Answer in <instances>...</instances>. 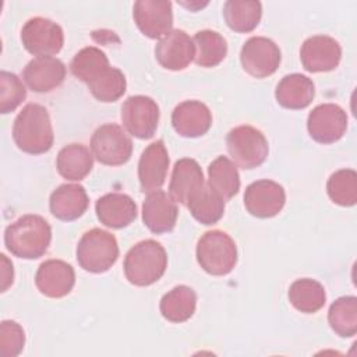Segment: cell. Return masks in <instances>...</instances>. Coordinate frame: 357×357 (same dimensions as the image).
<instances>
[{"label":"cell","instance_id":"cell-4","mask_svg":"<svg viewBox=\"0 0 357 357\" xmlns=\"http://www.w3.org/2000/svg\"><path fill=\"white\" fill-rule=\"evenodd\" d=\"M197 261L209 275L225 276L230 273L237 264L234 240L222 230L204 233L197 244Z\"/></svg>","mask_w":357,"mask_h":357},{"label":"cell","instance_id":"cell-3","mask_svg":"<svg viewBox=\"0 0 357 357\" xmlns=\"http://www.w3.org/2000/svg\"><path fill=\"white\" fill-rule=\"evenodd\" d=\"M123 268L131 284L151 286L163 276L167 268L166 250L155 240H142L126 254Z\"/></svg>","mask_w":357,"mask_h":357},{"label":"cell","instance_id":"cell-19","mask_svg":"<svg viewBox=\"0 0 357 357\" xmlns=\"http://www.w3.org/2000/svg\"><path fill=\"white\" fill-rule=\"evenodd\" d=\"M66 78V66L53 56L32 59L22 71V79L29 89L38 93L50 92L60 86Z\"/></svg>","mask_w":357,"mask_h":357},{"label":"cell","instance_id":"cell-21","mask_svg":"<svg viewBox=\"0 0 357 357\" xmlns=\"http://www.w3.org/2000/svg\"><path fill=\"white\" fill-rule=\"evenodd\" d=\"M95 211L99 222L110 229L127 227L137 218L134 199L123 192L105 194L96 201Z\"/></svg>","mask_w":357,"mask_h":357},{"label":"cell","instance_id":"cell-20","mask_svg":"<svg viewBox=\"0 0 357 357\" xmlns=\"http://www.w3.org/2000/svg\"><path fill=\"white\" fill-rule=\"evenodd\" d=\"M174 131L185 138H197L208 132L212 126L209 107L199 100H184L172 113Z\"/></svg>","mask_w":357,"mask_h":357},{"label":"cell","instance_id":"cell-16","mask_svg":"<svg viewBox=\"0 0 357 357\" xmlns=\"http://www.w3.org/2000/svg\"><path fill=\"white\" fill-rule=\"evenodd\" d=\"M169 162V153L162 139L149 144L144 149L138 162V180L144 192L160 190L166 181Z\"/></svg>","mask_w":357,"mask_h":357},{"label":"cell","instance_id":"cell-32","mask_svg":"<svg viewBox=\"0 0 357 357\" xmlns=\"http://www.w3.org/2000/svg\"><path fill=\"white\" fill-rule=\"evenodd\" d=\"M331 329L340 337H351L357 332V297L343 296L335 300L328 311Z\"/></svg>","mask_w":357,"mask_h":357},{"label":"cell","instance_id":"cell-7","mask_svg":"<svg viewBox=\"0 0 357 357\" xmlns=\"http://www.w3.org/2000/svg\"><path fill=\"white\" fill-rule=\"evenodd\" d=\"M91 152L102 165L120 166L130 160L132 155V141L123 127L107 123L93 131Z\"/></svg>","mask_w":357,"mask_h":357},{"label":"cell","instance_id":"cell-1","mask_svg":"<svg viewBox=\"0 0 357 357\" xmlns=\"http://www.w3.org/2000/svg\"><path fill=\"white\" fill-rule=\"evenodd\" d=\"M52 241V227L39 215H24L4 231L6 248L18 258L36 259L46 254Z\"/></svg>","mask_w":357,"mask_h":357},{"label":"cell","instance_id":"cell-25","mask_svg":"<svg viewBox=\"0 0 357 357\" xmlns=\"http://www.w3.org/2000/svg\"><path fill=\"white\" fill-rule=\"evenodd\" d=\"M56 167L63 178L81 181L93 167V155L82 144H70L61 148L57 153Z\"/></svg>","mask_w":357,"mask_h":357},{"label":"cell","instance_id":"cell-34","mask_svg":"<svg viewBox=\"0 0 357 357\" xmlns=\"http://www.w3.org/2000/svg\"><path fill=\"white\" fill-rule=\"evenodd\" d=\"M107 67H110L107 56L95 46L81 49L70 63L73 75L85 84L91 82Z\"/></svg>","mask_w":357,"mask_h":357},{"label":"cell","instance_id":"cell-13","mask_svg":"<svg viewBox=\"0 0 357 357\" xmlns=\"http://www.w3.org/2000/svg\"><path fill=\"white\" fill-rule=\"evenodd\" d=\"M138 29L151 39H160L172 31L173 10L166 0H138L132 7Z\"/></svg>","mask_w":357,"mask_h":357},{"label":"cell","instance_id":"cell-2","mask_svg":"<svg viewBox=\"0 0 357 357\" xmlns=\"http://www.w3.org/2000/svg\"><path fill=\"white\" fill-rule=\"evenodd\" d=\"M13 139L18 149L29 155H42L50 151L54 134L47 109L38 103L24 106L14 120Z\"/></svg>","mask_w":357,"mask_h":357},{"label":"cell","instance_id":"cell-9","mask_svg":"<svg viewBox=\"0 0 357 357\" xmlns=\"http://www.w3.org/2000/svg\"><path fill=\"white\" fill-rule=\"evenodd\" d=\"M121 121L127 132L132 137L149 139L158 128L159 106L149 96H130L121 106Z\"/></svg>","mask_w":357,"mask_h":357},{"label":"cell","instance_id":"cell-26","mask_svg":"<svg viewBox=\"0 0 357 357\" xmlns=\"http://www.w3.org/2000/svg\"><path fill=\"white\" fill-rule=\"evenodd\" d=\"M159 308L162 317L169 322H185L195 312L197 294L191 287L185 284L176 286L162 297Z\"/></svg>","mask_w":357,"mask_h":357},{"label":"cell","instance_id":"cell-14","mask_svg":"<svg viewBox=\"0 0 357 357\" xmlns=\"http://www.w3.org/2000/svg\"><path fill=\"white\" fill-rule=\"evenodd\" d=\"M342 59V47L328 35H315L305 39L300 49V60L308 73H326L335 70Z\"/></svg>","mask_w":357,"mask_h":357},{"label":"cell","instance_id":"cell-31","mask_svg":"<svg viewBox=\"0 0 357 357\" xmlns=\"http://www.w3.org/2000/svg\"><path fill=\"white\" fill-rule=\"evenodd\" d=\"M195 220L202 225L218 223L225 213V199L208 184L197 191L185 205Z\"/></svg>","mask_w":357,"mask_h":357},{"label":"cell","instance_id":"cell-29","mask_svg":"<svg viewBox=\"0 0 357 357\" xmlns=\"http://www.w3.org/2000/svg\"><path fill=\"white\" fill-rule=\"evenodd\" d=\"M208 185L225 201L233 198L240 190V176L233 160L218 156L208 166Z\"/></svg>","mask_w":357,"mask_h":357},{"label":"cell","instance_id":"cell-36","mask_svg":"<svg viewBox=\"0 0 357 357\" xmlns=\"http://www.w3.org/2000/svg\"><path fill=\"white\" fill-rule=\"evenodd\" d=\"M26 98L22 81L8 71L0 73V112L3 114L14 112Z\"/></svg>","mask_w":357,"mask_h":357},{"label":"cell","instance_id":"cell-28","mask_svg":"<svg viewBox=\"0 0 357 357\" xmlns=\"http://www.w3.org/2000/svg\"><path fill=\"white\" fill-rule=\"evenodd\" d=\"M289 301L300 312L314 314L319 311L326 301L324 286L310 278L297 279L289 287Z\"/></svg>","mask_w":357,"mask_h":357},{"label":"cell","instance_id":"cell-23","mask_svg":"<svg viewBox=\"0 0 357 357\" xmlns=\"http://www.w3.org/2000/svg\"><path fill=\"white\" fill-rule=\"evenodd\" d=\"M88 205V194L79 184H61L52 192L49 199L52 215L64 222L81 218Z\"/></svg>","mask_w":357,"mask_h":357},{"label":"cell","instance_id":"cell-38","mask_svg":"<svg viewBox=\"0 0 357 357\" xmlns=\"http://www.w3.org/2000/svg\"><path fill=\"white\" fill-rule=\"evenodd\" d=\"M1 291H6L14 280V269H13V264L8 261V258L1 254Z\"/></svg>","mask_w":357,"mask_h":357},{"label":"cell","instance_id":"cell-24","mask_svg":"<svg viewBox=\"0 0 357 357\" xmlns=\"http://www.w3.org/2000/svg\"><path fill=\"white\" fill-rule=\"evenodd\" d=\"M315 96V86L307 75L294 73L284 75L275 89L276 102L286 109H305Z\"/></svg>","mask_w":357,"mask_h":357},{"label":"cell","instance_id":"cell-12","mask_svg":"<svg viewBox=\"0 0 357 357\" xmlns=\"http://www.w3.org/2000/svg\"><path fill=\"white\" fill-rule=\"evenodd\" d=\"M284 188L273 180H258L251 183L244 192V205L250 215L268 219L276 216L284 206Z\"/></svg>","mask_w":357,"mask_h":357},{"label":"cell","instance_id":"cell-27","mask_svg":"<svg viewBox=\"0 0 357 357\" xmlns=\"http://www.w3.org/2000/svg\"><path fill=\"white\" fill-rule=\"evenodd\" d=\"M223 17L231 31L247 33L258 26L262 17V4L248 0H227L223 6Z\"/></svg>","mask_w":357,"mask_h":357},{"label":"cell","instance_id":"cell-18","mask_svg":"<svg viewBox=\"0 0 357 357\" xmlns=\"http://www.w3.org/2000/svg\"><path fill=\"white\" fill-rule=\"evenodd\" d=\"M170 194L156 190L148 192L142 204V222L155 234L169 233L174 229L178 209Z\"/></svg>","mask_w":357,"mask_h":357},{"label":"cell","instance_id":"cell-33","mask_svg":"<svg viewBox=\"0 0 357 357\" xmlns=\"http://www.w3.org/2000/svg\"><path fill=\"white\" fill-rule=\"evenodd\" d=\"M95 99L103 103L119 100L127 88L126 75L116 67H107L91 82L86 84Z\"/></svg>","mask_w":357,"mask_h":357},{"label":"cell","instance_id":"cell-17","mask_svg":"<svg viewBox=\"0 0 357 357\" xmlns=\"http://www.w3.org/2000/svg\"><path fill=\"white\" fill-rule=\"evenodd\" d=\"M35 284L43 296L61 298L75 284L74 268L61 259H47L39 265L35 275Z\"/></svg>","mask_w":357,"mask_h":357},{"label":"cell","instance_id":"cell-10","mask_svg":"<svg viewBox=\"0 0 357 357\" xmlns=\"http://www.w3.org/2000/svg\"><path fill=\"white\" fill-rule=\"evenodd\" d=\"M282 60L279 46L269 38L252 36L241 47L240 61L247 74L254 78L272 75Z\"/></svg>","mask_w":357,"mask_h":357},{"label":"cell","instance_id":"cell-5","mask_svg":"<svg viewBox=\"0 0 357 357\" xmlns=\"http://www.w3.org/2000/svg\"><path fill=\"white\" fill-rule=\"evenodd\" d=\"M119 258L116 237L102 229H91L78 241L77 261L79 266L91 273L109 271Z\"/></svg>","mask_w":357,"mask_h":357},{"label":"cell","instance_id":"cell-35","mask_svg":"<svg viewBox=\"0 0 357 357\" xmlns=\"http://www.w3.org/2000/svg\"><path fill=\"white\" fill-rule=\"evenodd\" d=\"M326 192L332 202L340 206H353L357 202V173L353 169H340L331 174Z\"/></svg>","mask_w":357,"mask_h":357},{"label":"cell","instance_id":"cell-8","mask_svg":"<svg viewBox=\"0 0 357 357\" xmlns=\"http://www.w3.org/2000/svg\"><path fill=\"white\" fill-rule=\"evenodd\" d=\"M21 42L26 52L36 57L53 56L61 50L64 33L57 22L43 17H33L24 24Z\"/></svg>","mask_w":357,"mask_h":357},{"label":"cell","instance_id":"cell-37","mask_svg":"<svg viewBox=\"0 0 357 357\" xmlns=\"http://www.w3.org/2000/svg\"><path fill=\"white\" fill-rule=\"evenodd\" d=\"M25 344V332L15 321H3L0 325V354L17 357Z\"/></svg>","mask_w":357,"mask_h":357},{"label":"cell","instance_id":"cell-22","mask_svg":"<svg viewBox=\"0 0 357 357\" xmlns=\"http://www.w3.org/2000/svg\"><path fill=\"white\" fill-rule=\"evenodd\" d=\"M204 185V173L197 160L183 158L176 162L169 184V194L176 202L187 205L190 198Z\"/></svg>","mask_w":357,"mask_h":357},{"label":"cell","instance_id":"cell-15","mask_svg":"<svg viewBox=\"0 0 357 357\" xmlns=\"http://www.w3.org/2000/svg\"><path fill=\"white\" fill-rule=\"evenodd\" d=\"M155 57L163 68L180 71L187 68L194 60L195 45L187 32L172 29L156 43Z\"/></svg>","mask_w":357,"mask_h":357},{"label":"cell","instance_id":"cell-11","mask_svg":"<svg viewBox=\"0 0 357 357\" xmlns=\"http://www.w3.org/2000/svg\"><path fill=\"white\" fill-rule=\"evenodd\" d=\"M310 137L318 144H333L347 130V114L335 103H322L314 107L307 119Z\"/></svg>","mask_w":357,"mask_h":357},{"label":"cell","instance_id":"cell-30","mask_svg":"<svg viewBox=\"0 0 357 357\" xmlns=\"http://www.w3.org/2000/svg\"><path fill=\"white\" fill-rule=\"evenodd\" d=\"M195 45V63L201 67L211 68L220 64L227 54V42L216 31H198L192 38Z\"/></svg>","mask_w":357,"mask_h":357},{"label":"cell","instance_id":"cell-6","mask_svg":"<svg viewBox=\"0 0 357 357\" xmlns=\"http://www.w3.org/2000/svg\"><path fill=\"white\" fill-rule=\"evenodd\" d=\"M226 146L234 165L245 170L261 166L269 153L268 139L252 126L231 128L226 135Z\"/></svg>","mask_w":357,"mask_h":357}]
</instances>
